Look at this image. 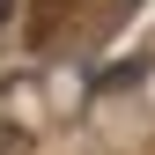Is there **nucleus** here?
I'll list each match as a JSON object with an SVG mask.
<instances>
[{
    "instance_id": "nucleus-1",
    "label": "nucleus",
    "mask_w": 155,
    "mask_h": 155,
    "mask_svg": "<svg viewBox=\"0 0 155 155\" xmlns=\"http://www.w3.org/2000/svg\"><path fill=\"white\" fill-rule=\"evenodd\" d=\"M8 15H15V0H0V22H8Z\"/></svg>"
}]
</instances>
